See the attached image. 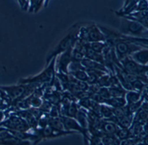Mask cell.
<instances>
[{"mask_svg":"<svg viewBox=\"0 0 148 145\" xmlns=\"http://www.w3.org/2000/svg\"><path fill=\"white\" fill-rule=\"evenodd\" d=\"M75 39L76 38L75 37V34L73 33H69L67 36H66L59 44L58 45L53 52V53L51 55L48 59H50L54 55H57L71 47L72 45L75 42Z\"/></svg>","mask_w":148,"mask_h":145,"instance_id":"6da1fadb","label":"cell"},{"mask_svg":"<svg viewBox=\"0 0 148 145\" xmlns=\"http://www.w3.org/2000/svg\"><path fill=\"white\" fill-rule=\"evenodd\" d=\"M124 28L126 31L134 34L141 33L143 30L140 24L134 21H126L124 24Z\"/></svg>","mask_w":148,"mask_h":145,"instance_id":"7a4b0ae2","label":"cell"},{"mask_svg":"<svg viewBox=\"0 0 148 145\" xmlns=\"http://www.w3.org/2000/svg\"><path fill=\"white\" fill-rule=\"evenodd\" d=\"M125 68L126 70L130 72L131 73H137L139 74L143 71H144V68L138 65L133 61L131 60H125L124 63Z\"/></svg>","mask_w":148,"mask_h":145,"instance_id":"3957f363","label":"cell"},{"mask_svg":"<svg viewBox=\"0 0 148 145\" xmlns=\"http://www.w3.org/2000/svg\"><path fill=\"white\" fill-rule=\"evenodd\" d=\"M87 32V38L89 41L96 42L104 40L103 36L96 27H91Z\"/></svg>","mask_w":148,"mask_h":145,"instance_id":"277c9868","label":"cell"},{"mask_svg":"<svg viewBox=\"0 0 148 145\" xmlns=\"http://www.w3.org/2000/svg\"><path fill=\"white\" fill-rule=\"evenodd\" d=\"M71 47L67 49V51L64 53L60 59L59 63V67L60 69L65 72H67L66 69L67 65L71 61Z\"/></svg>","mask_w":148,"mask_h":145,"instance_id":"5b68a950","label":"cell"},{"mask_svg":"<svg viewBox=\"0 0 148 145\" xmlns=\"http://www.w3.org/2000/svg\"><path fill=\"white\" fill-rule=\"evenodd\" d=\"M63 121H64L65 127L67 129H76L80 131L82 133H84V131L79 126L78 124L73 119L71 118H64Z\"/></svg>","mask_w":148,"mask_h":145,"instance_id":"8992f818","label":"cell"},{"mask_svg":"<svg viewBox=\"0 0 148 145\" xmlns=\"http://www.w3.org/2000/svg\"><path fill=\"white\" fill-rule=\"evenodd\" d=\"M83 65L85 66L86 68L91 70H100L106 71L104 67L102 65L99 64L97 63H95L91 61L90 59H83L82 61Z\"/></svg>","mask_w":148,"mask_h":145,"instance_id":"52a82bcc","label":"cell"},{"mask_svg":"<svg viewBox=\"0 0 148 145\" xmlns=\"http://www.w3.org/2000/svg\"><path fill=\"white\" fill-rule=\"evenodd\" d=\"M86 56L90 59L96 60L102 63L103 62V57L100 55L97 54L90 47L86 46Z\"/></svg>","mask_w":148,"mask_h":145,"instance_id":"ba28073f","label":"cell"},{"mask_svg":"<svg viewBox=\"0 0 148 145\" xmlns=\"http://www.w3.org/2000/svg\"><path fill=\"white\" fill-rule=\"evenodd\" d=\"M117 52L120 56L127 54L130 50V45L125 42H118L116 46Z\"/></svg>","mask_w":148,"mask_h":145,"instance_id":"9c48e42d","label":"cell"},{"mask_svg":"<svg viewBox=\"0 0 148 145\" xmlns=\"http://www.w3.org/2000/svg\"><path fill=\"white\" fill-rule=\"evenodd\" d=\"M107 103L115 108H121L124 105L125 101L122 97H114L110 100H107Z\"/></svg>","mask_w":148,"mask_h":145,"instance_id":"30bf717a","label":"cell"},{"mask_svg":"<svg viewBox=\"0 0 148 145\" xmlns=\"http://www.w3.org/2000/svg\"><path fill=\"white\" fill-rule=\"evenodd\" d=\"M101 128L104 132L109 134H112L116 132V128L113 123H105L102 124Z\"/></svg>","mask_w":148,"mask_h":145,"instance_id":"8fae6325","label":"cell"},{"mask_svg":"<svg viewBox=\"0 0 148 145\" xmlns=\"http://www.w3.org/2000/svg\"><path fill=\"white\" fill-rule=\"evenodd\" d=\"M134 57L135 59H136L140 63H147L148 60V51L146 50L142 51L141 52H138L135 54Z\"/></svg>","mask_w":148,"mask_h":145,"instance_id":"7c38bea8","label":"cell"},{"mask_svg":"<svg viewBox=\"0 0 148 145\" xmlns=\"http://www.w3.org/2000/svg\"><path fill=\"white\" fill-rule=\"evenodd\" d=\"M103 142L105 145H119V141L112 136L106 135L103 138Z\"/></svg>","mask_w":148,"mask_h":145,"instance_id":"4fadbf2b","label":"cell"},{"mask_svg":"<svg viewBox=\"0 0 148 145\" xmlns=\"http://www.w3.org/2000/svg\"><path fill=\"white\" fill-rule=\"evenodd\" d=\"M119 124L123 128L126 129L130 126L131 122V117L129 115H125L119 119Z\"/></svg>","mask_w":148,"mask_h":145,"instance_id":"5bb4252c","label":"cell"},{"mask_svg":"<svg viewBox=\"0 0 148 145\" xmlns=\"http://www.w3.org/2000/svg\"><path fill=\"white\" fill-rule=\"evenodd\" d=\"M109 92H110V95L114 97H122L124 95V92L121 89V88H114V87L110 89Z\"/></svg>","mask_w":148,"mask_h":145,"instance_id":"9a60e30c","label":"cell"},{"mask_svg":"<svg viewBox=\"0 0 148 145\" xmlns=\"http://www.w3.org/2000/svg\"><path fill=\"white\" fill-rule=\"evenodd\" d=\"M77 113V107L75 103H72L71 105L69 104L66 107V114L69 116L74 117L76 116Z\"/></svg>","mask_w":148,"mask_h":145,"instance_id":"2e32d148","label":"cell"},{"mask_svg":"<svg viewBox=\"0 0 148 145\" xmlns=\"http://www.w3.org/2000/svg\"><path fill=\"white\" fill-rule=\"evenodd\" d=\"M105 45L99 42H93L91 46V48L96 52H101L104 47Z\"/></svg>","mask_w":148,"mask_h":145,"instance_id":"e0dca14e","label":"cell"},{"mask_svg":"<svg viewBox=\"0 0 148 145\" xmlns=\"http://www.w3.org/2000/svg\"><path fill=\"white\" fill-rule=\"evenodd\" d=\"M139 94L135 92H130L128 93L127 96V98L129 102L131 103L136 102L139 98Z\"/></svg>","mask_w":148,"mask_h":145,"instance_id":"ac0fdd59","label":"cell"},{"mask_svg":"<svg viewBox=\"0 0 148 145\" xmlns=\"http://www.w3.org/2000/svg\"><path fill=\"white\" fill-rule=\"evenodd\" d=\"M130 132L126 129H121L117 132V135L121 140H125L130 135Z\"/></svg>","mask_w":148,"mask_h":145,"instance_id":"d6986e66","label":"cell"},{"mask_svg":"<svg viewBox=\"0 0 148 145\" xmlns=\"http://www.w3.org/2000/svg\"><path fill=\"white\" fill-rule=\"evenodd\" d=\"M100 111L103 115L106 117H110L112 115V112L110 108L105 106L100 107Z\"/></svg>","mask_w":148,"mask_h":145,"instance_id":"ffe728a7","label":"cell"},{"mask_svg":"<svg viewBox=\"0 0 148 145\" xmlns=\"http://www.w3.org/2000/svg\"><path fill=\"white\" fill-rule=\"evenodd\" d=\"M74 73L75 76L79 80L83 81H87L88 77L84 71L78 70L76 71Z\"/></svg>","mask_w":148,"mask_h":145,"instance_id":"44dd1931","label":"cell"},{"mask_svg":"<svg viewBox=\"0 0 148 145\" xmlns=\"http://www.w3.org/2000/svg\"><path fill=\"white\" fill-rule=\"evenodd\" d=\"M83 56L84 55L81 52V50H80V48L79 49H76L73 52V59L76 61H79L82 60Z\"/></svg>","mask_w":148,"mask_h":145,"instance_id":"7402d4cb","label":"cell"},{"mask_svg":"<svg viewBox=\"0 0 148 145\" xmlns=\"http://www.w3.org/2000/svg\"><path fill=\"white\" fill-rule=\"evenodd\" d=\"M141 103H142V101H140L136 103H131V104L128 107V111L130 113H131L136 111L141 106Z\"/></svg>","mask_w":148,"mask_h":145,"instance_id":"603a6c76","label":"cell"},{"mask_svg":"<svg viewBox=\"0 0 148 145\" xmlns=\"http://www.w3.org/2000/svg\"><path fill=\"white\" fill-rule=\"evenodd\" d=\"M99 94L104 99L108 100L110 96V92L107 90V89L105 88L100 89L99 91Z\"/></svg>","mask_w":148,"mask_h":145,"instance_id":"cb8c5ba5","label":"cell"},{"mask_svg":"<svg viewBox=\"0 0 148 145\" xmlns=\"http://www.w3.org/2000/svg\"><path fill=\"white\" fill-rule=\"evenodd\" d=\"M98 84L100 86H109L110 84V78L108 76H105L98 81Z\"/></svg>","mask_w":148,"mask_h":145,"instance_id":"d4e9b609","label":"cell"},{"mask_svg":"<svg viewBox=\"0 0 148 145\" xmlns=\"http://www.w3.org/2000/svg\"><path fill=\"white\" fill-rule=\"evenodd\" d=\"M73 83L76 84V86L77 87V88L80 91H84L86 90L88 88V85L85 83L83 82H79V81H73Z\"/></svg>","mask_w":148,"mask_h":145,"instance_id":"484cf974","label":"cell"},{"mask_svg":"<svg viewBox=\"0 0 148 145\" xmlns=\"http://www.w3.org/2000/svg\"><path fill=\"white\" fill-rule=\"evenodd\" d=\"M113 112L115 114L117 118L118 119H121V118L124 116V111L120 108H116L113 110Z\"/></svg>","mask_w":148,"mask_h":145,"instance_id":"4316f807","label":"cell"},{"mask_svg":"<svg viewBox=\"0 0 148 145\" xmlns=\"http://www.w3.org/2000/svg\"><path fill=\"white\" fill-rule=\"evenodd\" d=\"M89 77L87 81L90 84H93L95 83L98 81V78L97 75L93 72H89Z\"/></svg>","mask_w":148,"mask_h":145,"instance_id":"83f0119b","label":"cell"},{"mask_svg":"<svg viewBox=\"0 0 148 145\" xmlns=\"http://www.w3.org/2000/svg\"><path fill=\"white\" fill-rule=\"evenodd\" d=\"M78 120L84 127H86V119L85 116L84 115V114L81 113V112H79L78 113Z\"/></svg>","mask_w":148,"mask_h":145,"instance_id":"f1b7e54d","label":"cell"},{"mask_svg":"<svg viewBox=\"0 0 148 145\" xmlns=\"http://www.w3.org/2000/svg\"><path fill=\"white\" fill-rule=\"evenodd\" d=\"M125 78L127 82L130 83H132L137 79L136 76L131 73H125Z\"/></svg>","mask_w":148,"mask_h":145,"instance_id":"f546056e","label":"cell"},{"mask_svg":"<svg viewBox=\"0 0 148 145\" xmlns=\"http://www.w3.org/2000/svg\"><path fill=\"white\" fill-rule=\"evenodd\" d=\"M90 97H92L93 100L97 102L102 103L105 100L99 94H91Z\"/></svg>","mask_w":148,"mask_h":145,"instance_id":"4dcf8cb0","label":"cell"},{"mask_svg":"<svg viewBox=\"0 0 148 145\" xmlns=\"http://www.w3.org/2000/svg\"><path fill=\"white\" fill-rule=\"evenodd\" d=\"M132 87L137 90H141L144 86V84L139 80L137 79L136 81L132 83Z\"/></svg>","mask_w":148,"mask_h":145,"instance_id":"1f68e13d","label":"cell"},{"mask_svg":"<svg viewBox=\"0 0 148 145\" xmlns=\"http://www.w3.org/2000/svg\"><path fill=\"white\" fill-rule=\"evenodd\" d=\"M91 94L86 93L84 91H80L77 94V96L78 98H80L81 99H85V98H88L90 96Z\"/></svg>","mask_w":148,"mask_h":145,"instance_id":"d6a6232c","label":"cell"},{"mask_svg":"<svg viewBox=\"0 0 148 145\" xmlns=\"http://www.w3.org/2000/svg\"><path fill=\"white\" fill-rule=\"evenodd\" d=\"M147 111L145 110H142L139 112L138 114V118L140 120H145L147 118Z\"/></svg>","mask_w":148,"mask_h":145,"instance_id":"836d02e7","label":"cell"},{"mask_svg":"<svg viewBox=\"0 0 148 145\" xmlns=\"http://www.w3.org/2000/svg\"><path fill=\"white\" fill-rule=\"evenodd\" d=\"M80 104L84 108H88L91 106V102L88 100V98L82 99L80 101Z\"/></svg>","mask_w":148,"mask_h":145,"instance_id":"e575fe53","label":"cell"},{"mask_svg":"<svg viewBox=\"0 0 148 145\" xmlns=\"http://www.w3.org/2000/svg\"><path fill=\"white\" fill-rule=\"evenodd\" d=\"M92 144L94 145H100L101 144L100 142V140L98 138V136H95L94 135L92 137Z\"/></svg>","mask_w":148,"mask_h":145,"instance_id":"d590c367","label":"cell"}]
</instances>
